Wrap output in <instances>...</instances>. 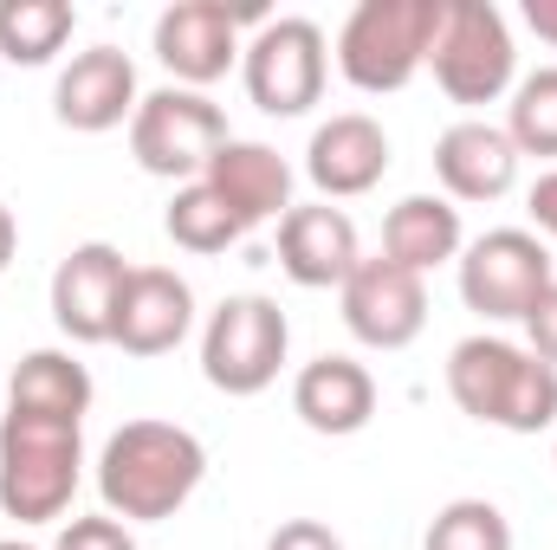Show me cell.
Returning <instances> with one entry per match:
<instances>
[{"mask_svg":"<svg viewBox=\"0 0 557 550\" xmlns=\"http://www.w3.org/2000/svg\"><path fill=\"white\" fill-rule=\"evenodd\" d=\"M208 479V447L175 421H124L98 453V499L124 525L175 518Z\"/></svg>","mask_w":557,"mask_h":550,"instance_id":"6da1fadb","label":"cell"},{"mask_svg":"<svg viewBox=\"0 0 557 550\" xmlns=\"http://www.w3.org/2000/svg\"><path fill=\"white\" fill-rule=\"evenodd\" d=\"M447 396L460 414H473L480 427H499V434L557 427V370L539 363L525 343L493 337V330L460 337L447 350Z\"/></svg>","mask_w":557,"mask_h":550,"instance_id":"7a4b0ae2","label":"cell"},{"mask_svg":"<svg viewBox=\"0 0 557 550\" xmlns=\"http://www.w3.org/2000/svg\"><path fill=\"white\" fill-rule=\"evenodd\" d=\"M85 466V421L72 414H0V512L20 525H52L72 512Z\"/></svg>","mask_w":557,"mask_h":550,"instance_id":"3957f363","label":"cell"},{"mask_svg":"<svg viewBox=\"0 0 557 550\" xmlns=\"http://www.w3.org/2000/svg\"><path fill=\"white\" fill-rule=\"evenodd\" d=\"M441 7L447 0H357L344 33H337V72L370 98L403 91L428 65Z\"/></svg>","mask_w":557,"mask_h":550,"instance_id":"277c9868","label":"cell"},{"mask_svg":"<svg viewBox=\"0 0 557 550\" xmlns=\"http://www.w3.org/2000/svg\"><path fill=\"white\" fill-rule=\"evenodd\" d=\"M428 72L454 104H499L519 85V46L512 26L493 0H447L434 46H428Z\"/></svg>","mask_w":557,"mask_h":550,"instance_id":"5b68a950","label":"cell"},{"mask_svg":"<svg viewBox=\"0 0 557 550\" xmlns=\"http://www.w3.org/2000/svg\"><path fill=\"white\" fill-rule=\"evenodd\" d=\"M292 350V324L267 291H234L214 304L208 330H201V376L221 396H260L273 389Z\"/></svg>","mask_w":557,"mask_h":550,"instance_id":"8992f818","label":"cell"},{"mask_svg":"<svg viewBox=\"0 0 557 550\" xmlns=\"http://www.w3.org/2000/svg\"><path fill=\"white\" fill-rule=\"evenodd\" d=\"M227 149V111L208 98V91H188V85H162L149 91L131 117V155H137L143 175H162V182H201L208 162Z\"/></svg>","mask_w":557,"mask_h":550,"instance_id":"52a82bcc","label":"cell"},{"mask_svg":"<svg viewBox=\"0 0 557 550\" xmlns=\"http://www.w3.org/2000/svg\"><path fill=\"white\" fill-rule=\"evenodd\" d=\"M240 78H247V98H253L267 117H305V111L324 98V78H331L324 26L305 20V13L267 20V26L247 39V52H240Z\"/></svg>","mask_w":557,"mask_h":550,"instance_id":"ba28073f","label":"cell"},{"mask_svg":"<svg viewBox=\"0 0 557 550\" xmlns=\"http://www.w3.org/2000/svg\"><path fill=\"white\" fill-rule=\"evenodd\" d=\"M460 298H467V311H480L486 324H519L532 304H539V291L552 285V247L532 234V227H493V234H480L460 260Z\"/></svg>","mask_w":557,"mask_h":550,"instance_id":"9c48e42d","label":"cell"},{"mask_svg":"<svg viewBox=\"0 0 557 550\" xmlns=\"http://www.w3.org/2000/svg\"><path fill=\"white\" fill-rule=\"evenodd\" d=\"M253 20V7H227V0H175L156 20V59L169 65L175 85L208 91L214 78H227L240 65V26Z\"/></svg>","mask_w":557,"mask_h":550,"instance_id":"30bf717a","label":"cell"},{"mask_svg":"<svg viewBox=\"0 0 557 550\" xmlns=\"http://www.w3.org/2000/svg\"><path fill=\"white\" fill-rule=\"evenodd\" d=\"M337 304H344V324L357 343L370 350H409L421 330H428V285L396 260H357V273L337 285Z\"/></svg>","mask_w":557,"mask_h":550,"instance_id":"8fae6325","label":"cell"},{"mask_svg":"<svg viewBox=\"0 0 557 550\" xmlns=\"http://www.w3.org/2000/svg\"><path fill=\"white\" fill-rule=\"evenodd\" d=\"M124 253L111 240H85L59 260L52 273V324L65 343H111V324H117V298H124Z\"/></svg>","mask_w":557,"mask_h":550,"instance_id":"7c38bea8","label":"cell"},{"mask_svg":"<svg viewBox=\"0 0 557 550\" xmlns=\"http://www.w3.org/2000/svg\"><path fill=\"white\" fill-rule=\"evenodd\" d=\"M137 65H131V52H117V46H85V52H72V65L59 72V85H52V117L65 124V130H78V137H104V130H117V124H131L137 117Z\"/></svg>","mask_w":557,"mask_h":550,"instance_id":"4fadbf2b","label":"cell"},{"mask_svg":"<svg viewBox=\"0 0 557 550\" xmlns=\"http://www.w3.org/2000/svg\"><path fill=\"white\" fill-rule=\"evenodd\" d=\"M188 330H195V291H188V278L169 273V266H131L124 298H117L111 343L124 357H169Z\"/></svg>","mask_w":557,"mask_h":550,"instance_id":"5bb4252c","label":"cell"},{"mask_svg":"<svg viewBox=\"0 0 557 550\" xmlns=\"http://www.w3.org/2000/svg\"><path fill=\"white\" fill-rule=\"evenodd\" d=\"M363 247H357V221L331 201H311V208H292L278 221V273L305 291H331L357 273Z\"/></svg>","mask_w":557,"mask_h":550,"instance_id":"9a60e30c","label":"cell"},{"mask_svg":"<svg viewBox=\"0 0 557 550\" xmlns=\"http://www.w3.org/2000/svg\"><path fill=\"white\" fill-rule=\"evenodd\" d=\"M305 175L324 201H350V195H370L383 175H389V137L376 117L363 111H337L331 124L311 130L305 149Z\"/></svg>","mask_w":557,"mask_h":550,"instance_id":"2e32d148","label":"cell"},{"mask_svg":"<svg viewBox=\"0 0 557 550\" xmlns=\"http://www.w3.org/2000/svg\"><path fill=\"white\" fill-rule=\"evenodd\" d=\"M201 182L221 195V208L240 221V234H253V227H267V221H285V214H292V162L278 155L273 142L227 137V149L208 162Z\"/></svg>","mask_w":557,"mask_h":550,"instance_id":"e0dca14e","label":"cell"},{"mask_svg":"<svg viewBox=\"0 0 557 550\" xmlns=\"http://www.w3.org/2000/svg\"><path fill=\"white\" fill-rule=\"evenodd\" d=\"M434 175H441L447 201H499L519 182V149H512V137L499 124L460 117L434 142Z\"/></svg>","mask_w":557,"mask_h":550,"instance_id":"ac0fdd59","label":"cell"},{"mask_svg":"<svg viewBox=\"0 0 557 550\" xmlns=\"http://www.w3.org/2000/svg\"><path fill=\"white\" fill-rule=\"evenodd\" d=\"M292 414L311 427V434H363L370 414H376V376L357 363V357H311L292 383Z\"/></svg>","mask_w":557,"mask_h":550,"instance_id":"d6986e66","label":"cell"},{"mask_svg":"<svg viewBox=\"0 0 557 550\" xmlns=\"http://www.w3.org/2000/svg\"><path fill=\"white\" fill-rule=\"evenodd\" d=\"M460 253H467V227H460V208L447 195H409V201L389 208V221H383V260H396L416 278H428L434 266H447Z\"/></svg>","mask_w":557,"mask_h":550,"instance_id":"ffe728a7","label":"cell"},{"mask_svg":"<svg viewBox=\"0 0 557 550\" xmlns=\"http://www.w3.org/2000/svg\"><path fill=\"white\" fill-rule=\"evenodd\" d=\"M7 409L85 421V409H91V370L72 350H26L13 363V383H7Z\"/></svg>","mask_w":557,"mask_h":550,"instance_id":"44dd1931","label":"cell"},{"mask_svg":"<svg viewBox=\"0 0 557 550\" xmlns=\"http://www.w3.org/2000/svg\"><path fill=\"white\" fill-rule=\"evenodd\" d=\"M78 13L72 0H0V59L13 65H52L72 39Z\"/></svg>","mask_w":557,"mask_h":550,"instance_id":"7402d4cb","label":"cell"},{"mask_svg":"<svg viewBox=\"0 0 557 550\" xmlns=\"http://www.w3.org/2000/svg\"><path fill=\"white\" fill-rule=\"evenodd\" d=\"M162 227H169V240H175L182 253H227L234 240H247V234H240V221L221 208V195H214L208 182L175 188V201H169Z\"/></svg>","mask_w":557,"mask_h":550,"instance_id":"603a6c76","label":"cell"},{"mask_svg":"<svg viewBox=\"0 0 557 550\" xmlns=\"http://www.w3.org/2000/svg\"><path fill=\"white\" fill-rule=\"evenodd\" d=\"M421 550H512V525L493 499H447L428 518Z\"/></svg>","mask_w":557,"mask_h":550,"instance_id":"cb8c5ba5","label":"cell"},{"mask_svg":"<svg viewBox=\"0 0 557 550\" xmlns=\"http://www.w3.org/2000/svg\"><path fill=\"white\" fill-rule=\"evenodd\" d=\"M506 137L519 155H557V65H539L532 78L512 85Z\"/></svg>","mask_w":557,"mask_h":550,"instance_id":"d4e9b609","label":"cell"},{"mask_svg":"<svg viewBox=\"0 0 557 550\" xmlns=\"http://www.w3.org/2000/svg\"><path fill=\"white\" fill-rule=\"evenodd\" d=\"M52 550H137V538H131V525H124V518L91 512V518H65V525H59V538H52Z\"/></svg>","mask_w":557,"mask_h":550,"instance_id":"484cf974","label":"cell"},{"mask_svg":"<svg viewBox=\"0 0 557 550\" xmlns=\"http://www.w3.org/2000/svg\"><path fill=\"white\" fill-rule=\"evenodd\" d=\"M519 324H525V350H532L539 363H552V370H557V278L539 291V304H532Z\"/></svg>","mask_w":557,"mask_h":550,"instance_id":"4316f807","label":"cell"},{"mask_svg":"<svg viewBox=\"0 0 557 550\" xmlns=\"http://www.w3.org/2000/svg\"><path fill=\"white\" fill-rule=\"evenodd\" d=\"M267 550H344V538L331 525H318V518H285L267 538Z\"/></svg>","mask_w":557,"mask_h":550,"instance_id":"83f0119b","label":"cell"},{"mask_svg":"<svg viewBox=\"0 0 557 550\" xmlns=\"http://www.w3.org/2000/svg\"><path fill=\"white\" fill-rule=\"evenodd\" d=\"M525 208H532V227H539V240H557V168H552V175H539V182H532Z\"/></svg>","mask_w":557,"mask_h":550,"instance_id":"f1b7e54d","label":"cell"},{"mask_svg":"<svg viewBox=\"0 0 557 550\" xmlns=\"http://www.w3.org/2000/svg\"><path fill=\"white\" fill-rule=\"evenodd\" d=\"M525 26H532L545 46H557V0H525Z\"/></svg>","mask_w":557,"mask_h":550,"instance_id":"f546056e","label":"cell"},{"mask_svg":"<svg viewBox=\"0 0 557 550\" xmlns=\"http://www.w3.org/2000/svg\"><path fill=\"white\" fill-rule=\"evenodd\" d=\"M13 253H20V221H13V208L0 201V273L13 266Z\"/></svg>","mask_w":557,"mask_h":550,"instance_id":"4dcf8cb0","label":"cell"},{"mask_svg":"<svg viewBox=\"0 0 557 550\" xmlns=\"http://www.w3.org/2000/svg\"><path fill=\"white\" fill-rule=\"evenodd\" d=\"M0 550H39V545H20V538H0Z\"/></svg>","mask_w":557,"mask_h":550,"instance_id":"1f68e13d","label":"cell"},{"mask_svg":"<svg viewBox=\"0 0 557 550\" xmlns=\"http://www.w3.org/2000/svg\"><path fill=\"white\" fill-rule=\"evenodd\" d=\"M552 466H557V447H552Z\"/></svg>","mask_w":557,"mask_h":550,"instance_id":"d6a6232c","label":"cell"}]
</instances>
